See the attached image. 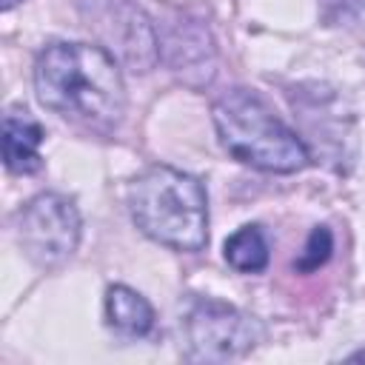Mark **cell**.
Here are the masks:
<instances>
[{"mask_svg": "<svg viewBox=\"0 0 365 365\" xmlns=\"http://www.w3.org/2000/svg\"><path fill=\"white\" fill-rule=\"evenodd\" d=\"M225 262L240 271V274H259L265 271L268 259H271V251H268V240L262 234L259 225H242L237 228L228 240H225Z\"/></svg>", "mask_w": 365, "mask_h": 365, "instance_id": "cell-9", "label": "cell"}, {"mask_svg": "<svg viewBox=\"0 0 365 365\" xmlns=\"http://www.w3.org/2000/svg\"><path fill=\"white\" fill-rule=\"evenodd\" d=\"M319 14L328 26L365 29V0H319Z\"/></svg>", "mask_w": 365, "mask_h": 365, "instance_id": "cell-10", "label": "cell"}, {"mask_svg": "<svg viewBox=\"0 0 365 365\" xmlns=\"http://www.w3.org/2000/svg\"><path fill=\"white\" fill-rule=\"evenodd\" d=\"M17 234L26 257L40 268L66 262L80 242V214L63 194H37L17 220Z\"/></svg>", "mask_w": 365, "mask_h": 365, "instance_id": "cell-5", "label": "cell"}, {"mask_svg": "<svg viewBox=\"0 0 365 365\" xmlns=\"http://www.w3.org/2000/svg\"><path fill=\"white\" fill-rule=\"evenodd\" d=\"M43 140H46V131L29 111H23V108L6 111V117H3V163L11 174L40 171Z\"/></svg>", "mask_w": 365, "mask_h": 365, "instance_id": "cell-7", "label": "cell"}, {"mask_svg": "<svg viewBox=\"0 0 365 365\" xmlns=\"http://www.w3.org/2000/svg\"><path fill=\"white\" fill-rule=\"evenodd\" d=\"M37 100L80 125L108 131L125 114V83L111 51L91 43H48L34 63Z\"/></svg>", "mask_w": 365, "mask_h": 365, "instance_id": "cell-1", "label": "cell"}, {"mask_svg": "<svg viewBox=\"0 0 365 365\" xmlns=\"http://www.w3.org/2000/svg\"><path fill=\"white\" fill-rule=\"evenodd\" d=\"M188 356L197 362H228L248 354L259 339L262 328L245 311L220 302V299H197L182 322Z\"/></svg>", "mask_w": 365, "mask_h": 365, "instance_id": "cell-4", "label": "cell"}, {"mask_svg": "<svg viewBox=\"0 0 365 365\" xmlns=\"http://www.w3.org/2000/svg\"><path fill=\"white\" fill-rule=\"evenodd\" d=\"M331 251H334V237H331V231H328L325 225H317V228L311 231L308 242H305V251H302L299 259L294 262V268H297V271H305V274H308V271H317L319 265L328 262Z\"/></svg>", "mask_w": 365, "mask_h": 365, "instance_id": "cell-11", "label": "cell"}, {"mask_svg": "<svg viewBox=\"0 0 365 365\" xmlns=\"http://www.w3.org/2000/svg\"><path fill=\"white\" fill-rule=\"evenodd\" d=\"M17 3H20V0H3L0 6H3V11H9V9H11V6H17Z\"/></svg>", "mask_w": 365, "mask_h": 365, "instance_id": "cell-12", "label": "cell"}, {"mask_svg": "<svg viewBox=\"0 0 365 365\" xmlns=\"http://www.w3.org/2000/svg\"><path fill=\"white\" fill-rule=\"evenodd\" d=\"M103 40L134 68L148 71L157 63V37L151 20L131 0H100V9L91 14Z\"/></svg>", "mask_w": 365, "mask_h": 365, "instance_id": "cell-6", "label": "cell"}, {"mask_svg": "<svg viewBox=\"0 0 365 365\" xmlns=\"http://www.w3.org/2000/svg\"><path fill=\"white\" fill-rule=\"evenodd\" d=\"M128 211L134 225L154 242L174 251H202L208 242V197L197 177L151 165L128 185Z\"/></svg>", "mask_w": 365, "mask_h": 365, "instance_id": "cell-2", "label": "cell"}, {"mask_svg": "<svg viewBox=\"0 0 365 365\" xmlns=\"http://www.w3.org/2000/svg\"><path fill=\"white\" fill-rule=\"evenodd\" d=\"M106 322L123 336H145L154 328V308L134 288L111 285L106 291Z\"/></svg>", "mask_w": 365, "mask_h": 365, "instance_id": "cell-8", "label": "cell"}, {"mask_svg": "<svg viewBox=\"0 0 365 365\" xmlns=\"http://www.w3.org/2000/svg\"><path fill=\"white\" fill-rule=\"evenodd\" d=\"M351 359H365V354H354V356H351Z\"/></svg>", "mask_w": 365, "mask_h": 365, "instance_id": "cell-13", "label": "cell"}, {"mask_svg": "<svg viewBox=\"0 0 365 365\" xmlns=\"http://www.w3.org/2000/svg\"><path fill=\"white\" fill-rule=\"evenodd\" d=\"M214 128L220 145L240 163L274 171V174H294L308 165L311 154L305 143L291 131L268 106L248 88L225 91L214 108Z\"/></svg>", "mask_w": 365, "mask_h": 365, "instance_id": "cell-3", "label": "cell"}]
</instances>
